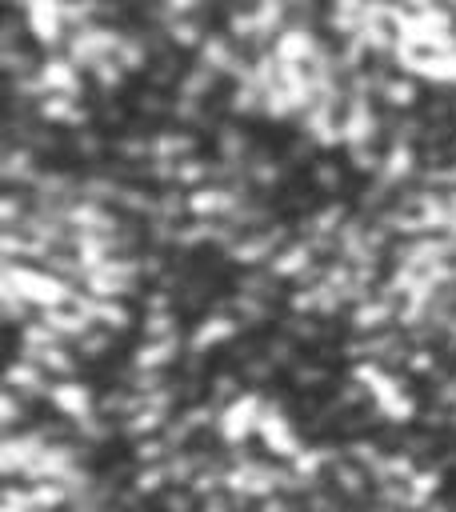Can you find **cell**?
<instances>
[{"mask_svg":"<svg viewBox=\"0 0 456 512\" xmlns=\"http://www.w3.org/2000/svg\"><path fill=\"white\" fill-rule=\"evenodd\" d=\"M96 396H100V392H96L84 376H60V380L52 384V392H48V408L80 424V420H88V416L96 412Z\"/></svg>","mask_w":456,"mask_h":512,"instance_id":"1","label":"cell"},{"mask_svg":"<svg viewBox=\"0 0 456 512\" xmlns=\"http://www.w3.org/2000/svg\"><path fill=\"white\" fill-rule=\"evenodd\" d=\"M128 356H132V368H164V372H172L180 364V356H184V336H168V340H144L140 336V344Z\"/></svg>","mask_w":456,"mask_h":512,"instance_id":"2","label":"cell"},{"mask_svg":"<svg viewBox=\"0 0 456 512\" xmlns=\"http://www.w3.org/2000/svg\"><path fill=\"white\" fill-rule=\"evenodd\" d=\"M304 176L320 196H340L344 192V164L340 160H312L304 168Z\"/></svg>","mask_w":456,"mask_h":512,"instance_id":"3","label":"cell"},{"mask_svg":"<svg viewBox=\"0 0 456 512\" xmlns=\"http://www.w3.org/2000/svg\"><path fill=\"white\" fill-rule=\"evenodd\" d=\"M140 336H144V340L188 336V332L180 328V308H164V312H140Z\"/></svg>","mask_w":456,"mask_h":512,"instance_id":"4","label":"cell"},{"mask_svg":"<svg viewBox=\"0 0 456 512\" xmlns=\"http://www.w3.org/2000/svg\"><path fill=\"white\" fill-rule=\"evenodd\" d=\"M212 176H216V156H196V152H188V156H180V164H176V184H184V188L208 184Z\"/></svg>","mask_w":456,"mask_h":512,"instance_id":"5","label":"cell"}]
</instances>
